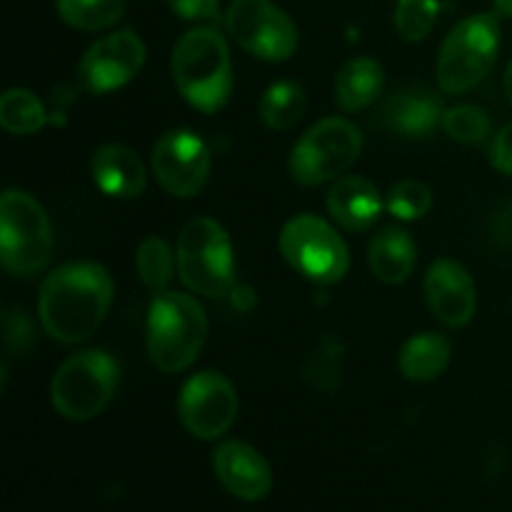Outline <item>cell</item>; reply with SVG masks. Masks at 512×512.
I'll return each mask as SVG.
<instances>
[{
	"label": "cell",
	"instance_id": "1",
	"mask_svg": "<svg viewBox=\"0 0 512 512\" xmlns=\"http://www.w3.org/2000/svg\"><path fill=\"white\" fill-rule=\"evenodd\" d=\"M113 305V280L95 263H68L45 278L38 298L40 323L60 343L88 340Z\"/></svg>",
	"mask_w": 512,
	"mask_h": 512
},
{
	"label": "cell",
	"instance_id": "2",
	"mask_svg": "<svg viewBox=\"0 0 512 512\" xmlns=\"http://www.w3.org/2000/svg\"><path fill=\"white\" fill-rule=\"evenodd\" d=\"M173 80L193 108L218 113L233 93V65L223 35L203 25L188 30L173 50Z\"/></svg>",
	"mask_w": 512,
	"mask_h": 512
},
{
	"label": "cell",
	"instance_id": "3",
	"mask_svg": "<svg viewBox=\"0 0 512 512\" xmlns=\"http://www.w3.org/2000/svg\"><path fill=\"white\" fill-rule=\"evenodd\" d=\"M208 318L200 303L183 293H155L148 313V355L160 373H180L200 355Z\"/></svg>",
	"mask_w": 512,
	"mask_h": 512
},
{
	"label": "cell",
	"instance_id": "4",
	"mask_svg": "<svg viewBox=\"0 0 512 512\" xmlns=\"http://www.w3.org/2000/svg\"><path fill=\"white\" fill-rule=\"evenodd\" d=\"M183 283L205 298H228L235 290V258L228 233L213 218H193L180 230L175 250Z\"/></svg>",
	"mask_w": 512,
	"mask_h": 512
},
{
	"label": "cell",
	"instance_id": "5",
	"mask_svg": "<svg viewBox=\"0 0 512 512\" xmlns=\"http://www.w3.org/2000/svg\"><path fill=\"white\" fill-rule=\"evenodd\" d=\"M53 255V230L43 205L23 190H5L0 198V260L15 278H30Z\"/></svg>",
	"mask_w": 512,
	"mask_h": 512
},
{
	"label": "cell",
	"instance_id": "6",
	"mask_svg": "<svg viewBox=\"0 0 512 512\" xmlns=\"http://www.w3.org/2000/svg\"><path fill=\"white\" fill-rule=\"evenodd\" d=\"M498 48L500 20L493 13H475L460 20L440 48V90L448 95H460L483 83L493 70Z\"/></svg>",
	"mask_w": 512,
	"mask_h": 512
},
{
	"label": "cell",
	"instance_id": "7",
	"mask_svg": "<svg viewBox=\"0 0 512 512\" xmlns=\"http://www.w3.org/2000/svg\"><path fill=\"white\" fill-rule=\"evenodd\" d=\"M118 388V365L103 350H83L65 360L50 385L53 408L65 420H93Z\"/></svg>",
	"mask_w": 512,
	"mask_h": 512
},
{
	"label": "cell",
	"instance_id": "8",
	"mask_svg": "<svg viewBox=\"0 0 512 512\" xmlns=\"http://www.w3.org/2000/svg\"><path fill=\"white\" fill-rule=\"evenodd\" d=\"M280 253L290 268L320 285H333L345 278L350 255L345 240L315 215H295L280 230Z\"/></svg>",
	"mask_w": 512,
	"mask_h": 512
},
{
	"label": "cell",
	"instance_id": "9",
	"mask_svg": "<svg viewBox=\"0 0 512 512\" xmlns=\"http://www.w3.org/2000/svg\"><path fill=\"white\" fill-rule=\"evenodd\" d=\"M363 135L350 120L325 118L315 123L290 155V175L300 185H320L343 175L358 160Z\"/></svg>",
	"mask_w": 512,
	"mask_h": 512
},
{
	"label": "cell",
	"instance_id": "10",
	"mask_svg": "<svg viewBox=\"0 0 512 512\" xmlns=\"http://www.w3.org/2000/svg\"><path fill=\"white\" fill-rule=\"evenodd\" d=\"M225 25L240 48L268 63H283L298 50L293 20L270 0H233Z\"/></svg>",
	"mask_w": 512,
	"mask_h": 512
},
{
	"label": "cell",
	"instance_id": "11",
	"mask_svg": "<svg viewBox=\"0 0 512 512\" xmlns=\"http://www.w3.org/2000/svg\"><path fill=\"white\" fill-rule=\"evenodd\" d=\"M178 415L193 438L215 440L233 428L238 395L230 380L220 373H198L180 390Z\"/></svg>",
	"mask_w": 512,
	"mask_h": 512
},
{
	"label": "cell",
	"instance_id": "12",
	"mask_svg": "<svg viewBox=\"0 0 512 512\" xmlns=\"http://www.w3.org/2000/svg\"><path fill=\"white\" fill-rule=\"evenodd\" d=\"M153 175L165 193L193 198L210 175V150L190 130H170L153 148Z\"/></svg>",
	"mask_w": 512,
	"mask_h": 512
},
{
	"label": "cell",
	"instance_id": "13",
	"mask_svg": "<svg viewBox=\"0 0 512 512\" xmlns=\"http://www.w3.org/2000/svg\"><path fill=\"white\" fill-rule=\"evenodd\" d=\"M145 63V45L133 30H120L100 38L80 60V83L90 93H110L140 73Z\"/></svg>",
	"mask_w": 512,
	"mask_h": 512
},
{
	"label": "cell",
	"instance_id": "14",
	"mask_svg": "<svg viewBox=\"0 0 512 512\" xmlns=\"http://www.w3.org/2000/svg\"><path fill=\"white\" fill-rule=\"evenodd\" d=\"M425 300L448 328H463L478 308V290L468 270L455 260H435L425 273Z\"/></svg>",
	"mask_w": 512,
	"mask_h": 512
},
{
	"label": "cell",
	"instance_id": "15",
	"mask_svg": "<svg viewBox=\"0 0 512 512\" xmlns=\"http://www.w3.org/2000/svg\"><path fill=\"white\" fill-rule=\"evenodd\" d=\"M443 118V100L425 85H408V88L398 90L385 100L378 113V123L388 133L405 140L428 138L438 125H443Z\"/></svg>",
	"mask_w": 512,
	"mask_h": 512
},
{
	"label": "cell",
	"instance_id": "16",
	"mask_svg": "<svg viewBox=\"0 0 512 512\" xmlns=\"http://www.w3.org/2000/svg\"><path fill=\"white\" fill-rule=\"evenodd\" d=\"M213 468L223 488L245 503H258L273 488V470L268 460L248 443L230 440L213 455Z\"/></svg>",
	"mask_w": 512,
	"mask_h": 512
},
{
	"label": "cell",
	"instance_id": "17",
	"mask_svg": "<svg viewBox=\"0 0 512 512\" xmlns=\"http://www.w3.org/2000/svg\"><path fill=\"white\" fill-rule=\"evenodd\" d=\"M328 210L335 223L343 225L345 230H368L378 223L383 213V200L375 185L360 175H348V178L335 180L328 193Z\"/></svg>",
	"mask_w": 512,
	"mask_h": 512
},
{
	"label": "cell",
	"instance_id": "18",
	"mask_svg": "<svg viewBox=\"0 0 512 512\" xmlns=\"http://www.w3.org/2000/svg\"><path fill=\"white\" fill-rule=\"evenodd\" d=\"M93 180L110 198H138L145 190V165L125 145H103L93 155Z\"/></svg>",
	"mask_w": 512,
	"mask_h": 512
},
{
	"label": "cell",
	"instance_id": "19",
	"mask_svg": "<svg viewBox=\"0 0 512 512\" xmlns=\"http://www.w3.org/2000/svg\"><path fill=\"white\" fill-rule=\"evenodd\" d=\"M368 263L375 278L388 285H400L413 275L418 250H415L413 238L403 228L388 225L370 240Z\"/></svg>",
	"mask_w": 512,
	"mask_h": 512
},
{
	"label": "cell",
	"instance_id": "20",
	"mask_svg": "<svg viewBox=\"0 0 512 512\" xmlns=\"http://www.w3.org/2000/svg\"><path fill=\"white\" fill-rule=\"evenodd\" d=\"M383 68L370 58H355L340 68L335 78V100L343 110L355 113L373 105L383 93Z\"/></svg>",
	"mask_w": 512,
	"mask_h": 512
},
{
	"label": "cell",
	"instance_id": "21",
	"mask_svg": "<svg viewBox=\"0 0 512 512\" xmlns=\"http://www.w3.org/2000/svg\"><path fill=\"white\" fill-rule=\"evenodd\" d=\"M450 363V343L438 333L413 335L400 350V373L413 383H428L445 373Z\"/></svg>",
	"mask_w": 512,
	"mask_h": 512
},
{
	"label": "cell",
	"instance_id": "22",
	"mask_svg": "<svg viewBox=\"0 0 512 512\" xmlns=\"http://www.w3.org/2000/svg\"><path fill=\"white\" fill-rule=\"evenodd\" d=\"M343 360V343L335 335H323L315 348L305 355L303 365H300V378L318 393L333 395L343 380Z\"/></svg>",
	"mask_w": 512,
	"mask_h": 512
},
{
	"label": "cell",
	"instance_id": "23",
	"mask_svg": "<svg viewBox=\"0 0 512 512\" xmlns=\"http://www.w3.org/2000/svg\"><path fill=\"white\" fill-rule=\"evenodd\" d=\"M128 0H55L60 20L78 30H103L118 23Z\"/></svg>",
	"mask_w": 512,
	"mask_h": 512
},
{
	"label": "cell",
	"instance_id": "24",
	"mask_svg": "<svg viewBox=\"0 0 512 512\" xmlns=\"http://www.w3.org/2000/svg\"><path fill=\"white\" fill-rule=\"evenodd\" d=\"M305 113V95L295 83H275L260 100V118L273 130H290Z\"/></svg>",
	"mask_w": 512,
	"mask_h": 512
},
{
	"label": "cell",
	"instance_id": "25",
	"mask_svg": "<svg viewBox=\"0 0 512 512\" xmlns=\"http://www.w3.org/2000/svg\"><path fill=\"white\" fill-rule=\"evenodd\" d=\"M0 125L13 135H33L45 125V108L30 90L13 88L0 98Z\"/></svg>",
	"mask_w": 512,
	"mask_h": 512
},
{
	"label": "cell",
	"instance_id": "26",
	"mask_svg": "<svg viewBox=\"0 0 512 512\" xmlns=\"http://www.w3.org/2000/svg\"><path fill=\"white\" fill-rule=\"evenodd\" d=\"M178 260H173L168 243L160 238H148L143 240V245L138 248V275L145 283V288H150L153 293H163L168 288L170 278H173V268Z\"/></svg>",
	"mask_w": 512,
	"mask_h": 512
},
{
	"label": "cell",
	"instance_id": "27",
	"mask_svg": "<svg viewBox=\"0 0 512 512\" xmlns=\"http://www.w3.org/2000/svg\"><path fill=\"white\" fill-rule=\"evenodd\" d=\"M443 130L448 133V138L458 140V143H485L490 135V115L478 105H455V108L445 110Z\"/></svg>",
	"mask_w": 512,
	"mask_h": 512
},
{
	"label": "cell",
	"instance_id": "28",
	"mask_svg": "<svg viewBox=\"0 0 512 512\" xmlns=\"http://www.w3.org/2000/svg\"><path fill=\"white\" fill-rule=\"evenodd\" d=\"M438 13V0H398V5H395V30L410 43H420L433 30Z\"/></svg>",
	"mask_w": 512,
	"mask_h": 512
},
{
	"label": "cell",
	"instance_id": "29",
	"mask_svg": "<svg viewBox=\"0 0 512 512\" xmlns=\"http://www.w3.org/2000/svg\"><path fill=\"white\" fill-rule=\"evenodd\" d=\"M430 205H433V195H430L428 185L420 180H400L388 193V210L398 220L423 218L428 215Z\"/></svg>",
	"mask_w": 512,
	"mask_h": 512
},
{
	"label": "cell",
	"instance_id": "30",
	"mask_svg": "<svg viewBox=\"0 0 512 512\" xmlns=\"http://www.w3.org/2000/svg\"><path fill=\"white\" fill-rule=\"evenodd\" d=\"M168 5L183 20H213L218 18L220 0H168Z\"/></svg>",
	"mask_w": 512,
	"mask_h": 512
},
{
	"label": "cell",
	"instance_id": "31",
	"mask_svg": "<svg viewBox=\"0 0 512 512\" xmlns=\"http://www.w3.org/2000/svg\"><path fill=\"white\" fill-rule=\"evenodd\" d=\"M490 160H493L495 170H500V173L512 178V123L505 125V128L493 138V145H490Z\"/></svg>",
	"mask_w": 512,
	"mask_h": 512
},
{
	"label": "cell",
	"instance_id": "32",
	"mask_svg": "<svg viewBox=\"0 0 512 512\" xmlns=\"http://www.w3.org/2000/svg\"><path fill=\"white\" fill-rule=\"evenodd\" d=\"M30 335H33V330H30L28 320H25L23 313L5 315V343H8L10 350L23 353L30 343Z\"/></svg>",
	"mask_w": 512,
	"mask_h": 512
},
{
	"label": "cell",
	"instance_id": "33",
	"mask_svg": "<svg viewBox=\"0 0 512 512\" xmlns=\"http://www.w3.org/2000/svg\"><path fill=\"white\" fill-rule=\"evenodd\" d=\"M493 238L503 248H512V203L500 208V213L493 218Z\"/></svg>",
	"mask_w": 512,
	"mask_h": 512
},
{
	"label": "cell",
	"instance_id": "34",
	"mask_svg": "<svg viewBox=\"0 0 512 512\" xmlns=\"http://www.w3.org/2000/svg\"><path fill=\"white\" fill-rule=\"evenodd\" d=\"M490 13L498 20L512 18V0H493V10H490Z\"/></svg>",
	"mask_w": 512,
	"mask_h": 512
},
{
	"label": "cell",
	"instance_id": "35",
	"mask_svg": "<svg viewBox=\"0 0 512 512\" xmlns=\"http://www.w3.org/2000/svg\"><path fill=\"white\" fill-rule=\"evenodd\" d=\"M505 95H508V100L512 103V63L505 70Z\"/></svg>",
	"mask_w": 512,
	"mask_h": 512
}]
</instances>
